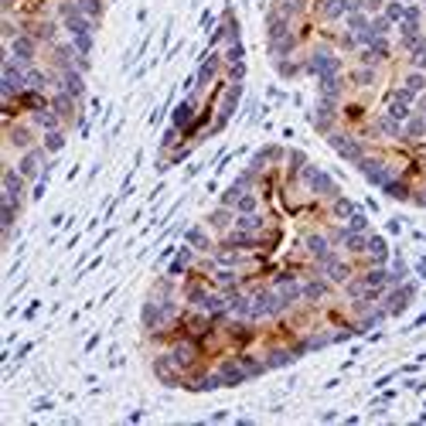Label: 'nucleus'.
I'll return each instance as SVG.
<instances>
[{"instance_id": "f257e3e1", "label": "nucleus", "mask_w": 426, "mask_h": 426, "mask_svg": "<svg viewBox=\"0 0 426 426\" xmlns=\"http://www.w3.org/2000/svg\"><path fill=\"white\" fill-rule=\"evenodd\" d=\"M300 181H304V188H307L310 201H331V198H338V194H341L338 181H334L328 171L314 167V164H307V167L300 171Z\"/></svg>"}, {"instance_id": "f03ea898", "label": "nucleus", "mask_w": 426, "mask_h": 426, "mask_svg": "<svg viewBox=\"0 0 426 426\" xmlns=\"http://www.w3.org/2000/svg\"><path fill=\"white\" fill-rule=\"evenodd\" d=\"M218 334L232 345L235 351L239 348H252L256 341H259V321H246V317H229L222 328H218Z\"/></svg>"}, {"instance_id": "7ed1b4c3", "label": "nucleus", "mask_w": 426, "mask_h": 426, "mask_svg": "<svg viewBox=\"0 0 426 426\" xmlns=\"http://www.w3.org/2000/svg\"><path fill=\"white\" fill-rule=\"evenodd\" d=\"M150 368H154L157 382H164V386H171V389L184 386V372H181L177 362L171 358V348H167V345H164V351H154V355H150Z\"/></svg>"}, {"instance_id": "20e7f679", "label": "nucleus", "mask_w": 426, "mask_h": 426, "mask_svg": "<svg viewBox=\"0 0 426 426\" xmlns=\"http://www.w3.org/2000/svg\"><path fill=\"white\" fill-rule=\"evenodd\" d=\"M4 130H7V147H14V150H31L41 143V130L31 119H14Z\"/></svg>"}, {"instance_id": "39448f33", "label": "nucleus", "mask_w": 426, "mask_h": 426, "mask_svg": "<svg viewBox=\"0 0 426 426\" xmlns=\"http://www.w3.org/2000/svg\"><path fill=\"white\" fill-rule=\"evenodd\" d=\"M14 167H18L28 181H41V177L48 174V150H45L41 143L31 147V150H20L18 160H14Z\"/></svg>"}, {"instance_id": "423d86ee", "label": "nucleus", "mask_w": 426, "mask_h": 426, "mask_svg": "<svg viewBox=\"0 0 426 426\" xmlns=\"http://www.w3.org/2000/svg\"><path fill=\"white\" fill-rule=\"evenodd\" d=\"M300 290H304V304H314V307H321L324 300L334 297V283H331L328 276H321V273H304V280H300Z\"/></svg>"}, {"instance_id": "0eeeda50", "label": "nucleus", "mask_w": 426, "mask_h": 426, "mask_svg": "<svg viewBox=\"0 0 426 426\" xmlns=\"http://www.w3.org/2000/svg\"><path fill=\"white\" fill-rule=\"evenodd\" d=\"M215 372V379H218V389H232V386H242L249 375H246V368L239 365V355H225V358H218L212 365Z\"/></svg>"}, {"instance_id": "6e6552de", "label": "nucleus", "mask_w": 426, "mask_h": 426, "mask_svg": "<svg viewBox=\"0 0 426 426\" xmlns=\"http://www.w3.org/2000/svg\"><path fill=\"white\" fill-rule=\"evenodd\" d=\"M218 72H225V59H222V52H218V48H212V52L201 59V65H198V76L191 78V89H194V93L208 89L215 78H218ZM194 93H191V96H194Z\"/></svg>"}, {"instance_id": "1a4fd4ad", "label": "nucleus", "mask_w": 426, "mask_h": 426, "mask_svg": "<svg viewBox=\"0 0 426 426\" xmlns=\"http://www.w3.org/2000/svg\"><path fill=\"white\" fill-rule=\"evenodd\" d=\"M413 297H416V283L403 280V283H396V287H389V290H386V297H382V307H386L389 317H396V314H403V310L413 304Z\"/></svg>"}, {"instance_id": "9d476101", "label": "nucleus", "mask_w": 426, "mask_h": 426, "mask_svg": "<svg viewBox=\"0 0 426 426\" xmlns=\"http://www.w3.org/2000/svg\"><path fill=\"white\" fill-rule=\"evenodd\" d=\"M78 48L72 41H55V45H48V69H55V72H65V69H78Z\"/></svg>"}, {"instance_id": "9b49d317", "label": "nucleus", "mask_w": 426, "mask_h": 426, "mask_svg": "<svg viewBox=\"0 0 426 426\" xmlns=\"http://www.w3.org/2000/svg\"><path fill=\"white\" fill-rule=\"evenodd\" d=\"M7 55L24 61V65H35L41 55V41L35 38V35H28V31H20L14 41H7Z\"/></svg>"}, {"instance_id": "f8f14e48", "label": "nucleus", "mask_w": 426, "mask_h": 426, "mask_svg": "<svg viewBox=\"0 0 426 426\" xmlns=\"http://www.w3.org/2000/svg\"><path fill=\"white\" fill-rule=\"evenodd\" d=\"M331 249H334V246H331V239L324 229H307V232L300 235V252H304V259H324Z\"/></svg>"}, {"instance_id": "ddd939ff", "label": "nucleus", "mask_w": 426, "mask_h": 426, "mask_svg": "<svg viewBox=\"0 0 426 426\" xmlns=\"http://www.w3.org/2000/svg\"><path fill=\"white\" fill-rule=\"evenodd\" d=\"M345 78H348V89L365 93V89H375V85L382 82V69H372V65H351V69H345Z\"/></svg>"}, {"instance_id": "4468645a", "label": "nucleus", "mask_w": 426, "mask_h": 426, "mask_svg": "<svg viewBox=\"0 0 426 426\" xmlns=\"http://www.w3.org/2000/svg\"><path fill=\"white\" fill-rule=\"evenodd\" d=\"M259 355H263V362H266V368H283V365H293V362H297V358H300V355H297V351H293V345H283V341H266V345H263V351H259Z\"/></svg>"}, {"instance_id": "2eb2a0df", "label": "nucleus", "mask_w": 426, "mask_h": 426, "mask_svg": "<svg viewBox=\"0 0 426 426\" xmlns=\"http://www.w3.org/2000/svg\"><path fill=\"white\" fill-rule=\"evenodd\" d=\"M20 24H24V31L35 35L41 45H55V41H59L61 20H55V18H24Z\"/></svg>"}, {"instance_id": "dca6fc26", "label": "nucleus", "mask_w": 426, "mask_h": 426, "mask_svg": "<svg viewBox=\"0 0 426 426\" xmlns=\"http://www.w3.org/2000/svg\"><path fill=\"white\" fill-rule=\"evenodd\" d=\"M389 242H386V235H379V232H368V249L365 256L358 259V266H389Z\"/></svg>"}, {"instance_id": "f3484780", "label": "nucleus", "mask_w": 426, "mask_h": 426, "mask_svg": "<svg viewBox=\"0 0 426 426\" xmlns=\"http://www.w3.org/2000/svg\"><path fill=\"white\" fill-rule=\"evenodd\" d=\"M184 242H188L198 256H208V252H215V246H218V235L201 222V225H191V229L184 232Z\"/></svg>"}, {"instance_id": "a211bd4d", "label": "nucleus", "mask_w": 426, "mask_h": 426, "mask_svg": "<svg viewBox=\"0 0 426 426\" xmlns=\"http://www.w3.org/2000/svg\"><path fill=\"white\" fill-rule=\"evenodd\" d=\"M270 225H273V218L263 212V208H259V212H246V215L235 212V225H232V229H239V232H249V235H263Z\"/></svg>"}, {"instance_id": "6ab92c4d", "label": "nucleus", "mask_w": 426, "mask_h": 426, "mask_svg": "<svg viewBox=\"0 0 426 426\" xmlns=\"http://www.w3.org/2000/svg\"><path fill=\"white\" fill-rule=\"evenodd\" d=\"M52 110L65 119V126H76V123H78V99L69 96V93H61V89L52 93Z\"/></svg>"}, {"instance_id": "aec40b11", "label": "nucleus", "mask_w": 426, "mask_h": 426, "mask_svg": "<svg viewBox=\"0 0 426 426\" xmlns=\"http://www.w3.org/2000/svg\"><path fill=\"white\" fill-rule=\"evenodd\" d=\"M194 259H198V252L184 242V246L174 252V259L167 263V270H164V273H167V276H174V280H184V276L194 270Z\"/></svg>"}, {"instance_id": "412c9836", "label": "nucleus", "mask_w": 426, "mask_h": 426, "mask_svg": "<svg viewBox=\"0 0 426 426\" xmlns=\"http://www.w3.org/2000/svg\"><path fill=\"white\" fill-rule=\"evenodd\" d=\"M399 143H403V147H420V143H426V117H420V113L413 110V117L403 123Z\"/></svg>"}, {"instance_id": "4be33fe9", "label": "nucleus", "mask_w": 426, "mask_h": 426, "mask_svg": "<svg viewBox=\"0 0 426 426\" xmlns=\"http://www.w3.org/2000/svg\"><path fill=\"white\" fill-rule=\"evenodd\" d=\"M314 14L324 24H341L348 14V4L345 0H314Z\"/></svg>"}, {"instance_id": "5701e85b", "label": "nucleus", "mask_w": 426, "mask_h": 426, "mask_svg": "<svg viewBox=\"0 0 426 426\" xmlns=\"http://www.w3.org/2000/svg\"><path fill=\"white\" fill-rule=\"evenodd\" d=\"M205 225H208L215 235H225L235 225V208H229V205H215L212 212L205 215Z\"/></svg>"}, {"instance_id": "b1692460", "label": "nucleus", "mask_w": 426, "mask_h": 426, "mask_svg": "<svg viewBox=\"0 0 426 426\" xmlns=\"http://www.w3.org/2000/svg\"><path fill=\"white\" fill-rule=\"evenodd\" d=\"M150 300H181V280L174 276H157L154 283H150V293H147Z\"/></svg>"}, {"instance_id": "393cba45", "label": "nucleus", "mask_w": 426, "mask_h": 426, "mask_svg": "<svg viewBox=\"0 0 426 426\" xmlns=\"http://www.w3.org/2000/svg\"><path fill=\"white\" fill-rule=\"evenodd\" d=\"M365 119H368V102L365 99H345V102H341V123H345V126L355 130V126H362Z\"/></svg>"}, {"instance_id": "a878e982", "label": "nucleus", "mask_w": 426, "mask_h": 426, "mask_svg": "<svg viewBox=\"0 0 426 426\" xmlns=\"http://www.w3.org/2000/svg\"><path fill=\"white\" fill-rule=\"evenodd\" d=\"M28 184H31V181L20 174L14 164L4 171V194H7V198H20V201H24V194H28Z\"/></svg>"}, {"instance_id": "bb28decb", "label": "nucleus", "mask_w": 426, "mask_h": 426, "mask_svg": "<svg viewBox=\"0 0 426 426\" xmlns=\"http://www.w3.org/2000/svg\"><path fill=\"white\" fill-rule=\"evenodd\" d=\"M28 119L38 126L41 134H48V130H61V126H65V119H61L59 113L52 110V106H45V110H35V113H28ZM65 130H69V126H65Z\"/></svg>"}, {"instance_id": "cd10ccee", "label": "nucleus", "mask_w": 426, "mask_h": 426, "mask_svg": "<svg viewBox=\"0 0 426 426\" xmlns=\"http://www.w3.org/2000/svg\"><path fill=\"white\" fill-rule=\"evenodd\" d=\"M24 85H28V89H38V93H48V89H52V69L28 65V69H24Z\"/></svg>"}, {"instance_id": "c85d7f7f", "label": "nucleus", "mask_w": 426, "mask_h": 426, "mask_svg": "<svg viewBox=\"0 0 426 426\" xmlns=\"http://www.w3.org/2000/svg\"><path fill=\"white\" fill-rule=\"evenodd\" d=\"M355 212H358V205H355L351 198H345V194H338V198H331L328 201V218L331 222H348Z\"/></svg>"}, {"instance_id": "c756f323", "label": "nucleus", "mask_w": 426, "mask_h": 426, "mask_svg": "<svg viewBox=\"0 0 426 426\" xmlns=\"http://www.w3.org/2000/svg\"><path fill=\"white\" fill-rule=\"evenodd\" d=\"M235 355H239V365L246 368V375H249V379H259L263 372H270V368H266V362H263V355H256V351L239 348Z\"/></svg>"}, {"instance_id": "7c9ffc66", "label": "nucleus", "mask_w": 426, "mask_h": 426, "mask_svg": "<svg viewBox=\"0 0 426 426\" xmlns=\"http://www.w3.org/2000/svg\"><path fill=\"white\" fill-rule=\"evenodd\" d=\"M368 249V232H348V239H345V246H341V252L345 256H351V259H362Z\"/></svg>"}, {"instance_id": "2f4dec72", "label": "nucleus", "mask_w": 426, "mask_h": 426, "mask_svg": "<svg viewBox=\"0 0 426 426\" xmlns=\"http://www.w3.org/2000/svg\"><path fill=\"white\" fill-rule=\"evenodd\" d=\"M341 24H345L348 31H355V35H365V31H372V14H365V11H348Z\"/></svg>"}, {"instance_id": "473e14b6", "label": "nucleus", "mask_w": 426, "mask_h": 426, "mask_svg": "<svg viewBox=\"0 0 426 426\" xmlns=\"http://www.w3.org/2000/svg\"><path fill=\"white\" fill-rule=\"evenodd\" d=\"M273 69H276V76H280V78L304 76V65H300V59H273Z\"/></svg>"}, {"instance_id": "72a5a7b5", "label": "nucleus", "mask_w": 426, "mask_h": 426, "mask_svg": "<svg viewBox=\"0 0 426 426\" xmlns=\"http://www.w3.org/2000/svg\"><path fill=\"white\" fill-rule=\"evenodd\" d=\"M287 167H283V174H300L304 167H307L310 160H307V154L304 150H297V147H287V160H283Z\"/></svg>"}, {"instance_id": "f704fd0d", "label": "nucleus", "mask_w": 426, "mask_h": 426, "mask_svg": "<svg viewBox=\"0 0 426 426\" xmlns=\"http://www.w3.org/2000/svg\"><path fill=\"white\" fill-rule=\"evenodd\" d=\"M65 140H69L65 126H61V130H48V134H41V147H45L48 154H59L61 147H65Z\"/></svg>"}, {"instance_id": "c9c22d12", "label": "nucleus", "mask_w": 426, "mask_h": 426, "mask_svg": "<svg viewBox=\"0 0 426 426\" xmlns=\"http://www.w3.org/2000/svg\"><path fill=\"white\" fill-rule=\"evenodd\" d=\"M263 208V201H259V191L256 188H249V191L239 194V201H235V212L246 215V212H259Z\"/></svg>"}, {"instance_id": "e433bc0d", "label": "nucleus", "mask_w": 426, "mask_h": 426, "mask_svg": "<svg viewBox=\"0 0 426 426\" xmlns=\"http://www.w3.org/2000/svg\"><path fill=\"white\" fill-rule=\"evenodd\" d=\"M399 82H403L406 89H413L416 96H420V93H426V72H420V69H406Z\"/></svg>"}, {"instance_id": "4c0bfd02", "label": "nucleus", "mask_w": 426, "mask_h": 426, "mask_svg": "<svg viewBox=\"0 0 426 426\" xmlns=\"http://www.w3.org/2000/svg\"><path fill=\"white\" fill-rule=\"evenodd\" d=\"M365 48H372V52H375V59L382 61V65L392 59V41H389L386 35H375V38H372V45H365Z\"/></svg>"}, {"instance_id": "58836bf2", "label": "nucleus", "mask_w": 426, "mask_h": 426, "mask_svg": "<svg viewBox=\"0 0 426 426\" xmlns=\"http://www.w3.org/2000/svg\"><path fill=\"white\" fill-rule=\"evenodd\" d=\"M382 14H386L392 24H403V18H406V4H403V0H386Z\"/></svg>"}, {"instance_id": "ea45409f", "label": "nucleus", "mask_w": 426, "mask_h": 426, "mask_svg": "<svg viewBox=\"0 0 426 426\" xmlns=\"http://www.w3.org/2000/svg\"><path fill=\"white\" fill-rule=\"evenodd\" d=\"M222 59H225V65L246 61V48H242V41H229V45H225V52H222Z\"/></svg>"}, {"instance_id": "a19ab883", "label": "nucleus", "mask_w": 426, "mask_h": 426, "mask_svg": "<svg viewBox=\"0 0 426 426\" xmlns=\"http://www.w3.org/2000/svg\"><path fill=\"white\" fill-rule=\"evenodd\" d=\"M242 191H249V188H242L239 181H232L225 191H222V198H218V205H229V208H235V201H239V194Z\"/></svg>"}, {"instance_id": "79ce46f5", "label": "nucleus", "mask_w": 426, "mask_h": 426, "mask_svg": "<svg viewBox=\"0 0 426 426\" xmlns=\"http://www.w3.org/2000/svg\"><path fill=\"white\" fill-rule=\"evenodd\" d=\"M392 28H396V24H392V20L386 18V14H372V35H392Z\"/></svg>"}, {"instance_id": "37998d69", "label": "nucleus", "mask_w": 426, "mask_h": 426, "mask_svg": "<svg viewBox=\"0 0 426 426\" xmlns=\"http://www.w3.org/2000/svg\"><path fill=\"white\" fill-rule=\"evenodd\" d=\"M78 7H82V14H89L93 20H99L102 18V11H106L102 0H78Z\"/></svg>"}, {"instance_id": "c03bdc74", "label": "nucleus", "mask_w": 426, "mask_h": 426, "mask_svg": "<svg viewBox=\"0 0 426 426\" xmlns=\"http://www.w3.org/2000/svg\"><path fill=\"white\" fill-rule=\"evenodd\" d=\"M348 229H351V232H372V225H368V215L362 212V208H358V212L348 218Z\"/></svg>"}, {"instance_id": "a18cd8bd", "label": "nucleus", "mask_w": 426, "mask_h": 426, "mask_svg": "<svg viewBox=\"0 0 426 426\" xmlns=\"http://www.w3.org/2000/svg\"><path fill=\"white\" fill-rule=\"evenodd\" d=\"M181 140H184V134H181L177 126H171V130L164 134V140H160V150H174V147H181Z\"/></svg>"}, {"instance_id": "49530a36", "label": "nucleus", "mask_w": 426, "mask_h": 426, "mask_svg": "<svg viewBox=\"0 0 426 426\" xmlns=\"http://www.w3.org/2000/svg\"><path fill=\"white\" fill-rule=\"evenodd\" d=\"M225 78H229V82H242V78H246V61L225 65Z\"/></svg>"}, {"instance_id": "de8ad7c7", "label": "nucleus", "mask_w": 426, "mask_h": 426, "mask_svg": "<svg viewBox=\"0 0 426 426\" xmlns=\"http://www.w3.org/2000/svg\"><path fill=\"white\" fill-rule=\"evenodd\" d=\"M93 38H96V35H76V38H72V45L78 48V55H89V52H93Z\"/></svg>"}, {"instance_id": "09e8293b", "label": "nucleus", "mask_w": 426, "mask_h": 426, "mask_svg": "<svg viewBox=\"0 0 426 426\" xmlns=\"http://www.w3.org/2000/svg\"><path fill=\"white\" fill-rule=\"evenodd\" d=\"M386 0H365V14H382Z\"/></svg>"}, {"instance_id": "8fccbe9b", "label": "nucleus", "mask_w": 426, "mask_h": 426, "mask_svg": "<svg viewBox=\"0 0 426 426\" xmlns=\"http://www.w3.org/2000/svg\"><path fill=\"white\" fill-rule=\"evenodd\" d=\"M413 110H416L420 117H426V93H420V96H416V102H413Z\"/></svg>"}, {"instance_id": "3c124183", "label": "nucleus", "mask_w": 426, "mask_h": 426, "mask_svg": "<svg viewBox=\"0 0 426 426\" xmlns=\"http://www.w3.org/2000/svg\"><path fill=\"white\" fill-rule=\"evenodd\" d=\"M348 4V11H365V0H345Z\"/></svg>"}, {"instance_id": "603ef678", "label": "nucleus", "mask_w": 426, "mask_h": 426, "mask_svg": "<svg viewBox=\"0 0 426 426\" xmlns=\"http://www.w3.org/2000/svg\"><path fill=\"white\" fill-rule=\"evenodd\" d=\"M409 69H420V72H426V52L416 59V65H409Z\"/></svg>"}, {"instance_id": "864d4df0", "label": "nucleus", "mask_w": 426, "mask_h": 426, "mask_svg": "<svg viewBox=\"0 0 426 426\" xmlns=\"http://www.w3.org/2000/svg\"><path fill=\"white\" fill-rule=\"evenodd\" d=\"M403 4H416V0H403Z\"/></svg>"}]
</instances>
